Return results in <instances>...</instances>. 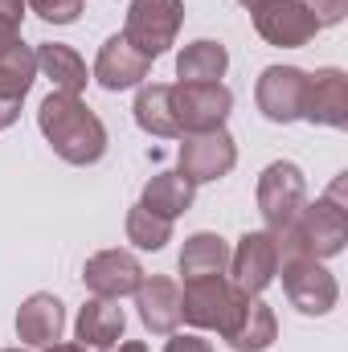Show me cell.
<instances>
[{"label": "cell", "instance_id": "cell-1", "mask_svg": "<svg viewBox=\"0 0 348 352\" xmlns=\"http://www.w3.org/2000/svg\"><path fill=\"white\" fill-rule=\"evenodd\" d=\"M37 127H41L45 144L66 164L87 168V164H98L107 156V127L83 102V94H66V90L45 94L37 107Z\"/></svg>", "mask_w": 348, "mask_h": 352}, {"label": "cell", "instance_id": "cell-2", "mask_svg": "<svg viewBox=\"0 0 348 352\" xmlns=\"http://www.w3.org/2000/svg\"><path fill=\"white\" fill-rule=\"evenodd\" d=\"M250 299H254V295H242L226 274L188 278L184 291H180V320L193 324L197 332H217V336H226V332L242 320V307H246Z\"/></svg>", "mask_w": 348, "mask_h": 352}, {"label": "cell", "instance_id": "cell-3", "mask_svg": "<svg viewBox=\"0 0 348 352\" xmlns=\"http://www.w3.org/2000/svg\"><path fill=\"white\" fill-rule=\"evenodd\" d=\"M184 25V0H131L127 4V21H123V37L144 54V58H160L176 45V33Z\"/></svg>", "mask_w": 348, "mask_h": 352}, {"label": "cell", "instance_id": "cell-4", "mask_svg": "<svg viewBox=\"0 0 348 352\" xmlns=\"http://www.w3.org/2000/svg\"><path fill=\"white\" fill-rule=\"evenodd\" d=\"M238 164V144L226 127H213V131H193V135H180V152H176V173L193 184H209V180H221V176L234 173Z\"/></svg>", "mask_w": 348, "mask_h": 352}, {"label": "cell", "instance_id": "cell-5", "mask_svg": "<svg viewBox=\"0 0 348 352\" xmlns=\"http://www.w3.org/2000/svg\"><path fill=\"white\" fill-rule=\"evenodd\" d=\"M307 205V176L291 160H274L259 176V213L266 230H283L299 217V209Z\"/></svg>", "mask_w": 348, "mask_h": 352}, {"label": "cell", "instance_id": "cell-6", "mask_svg": "<svg viewBox=\"0 0 348 352\" xmlns=\"http://www.w3.org/2000/svg\"><path fill=\"white\" fill-rule=\"evenodd\" d=\"M279 270H283V295L299 316H328L340 303V287L320 258H287L279 263Z\"/></svg>", "mask_w": 348, "mask_h": 352}, {"label": "cell", "instance_id": "cell-7", "mask_svg": "<svg viewBox=\"0 0 348 352\" xmlns=\"http://www.w3.org/2000/svg\"><path fill=\"white\" fill-rule=\"evenodd\" d=\"M291 230H295L303 254L307 258H320V263L324 258H336L348 246V213H345V205H336L328 197L307 201L299 209V217L291 221Z\"/></svg>", "mask_w": 348, "mask_h": 352}, {"label": "cell", "instance_id": "cell-8", "mask_svg": "<svg viewBox=\"0 0 348 352\" xmlns=\"http://www.w3.org/2000/svg\"><path fill=\"white\" fill-rule=\"evenodd\" d=\"M230 111H234V94L226 82H176L173 87V115L180 135L226 127Z\"/></svg>", "mask_w": 348, "mask_h": 352}, {"label": "cell", "instance_id": "cell-9", "mask_svg": "<svg viewBox=\"0 0 348 352\" xmlns=\"http://www.w3.org/2000/svg\"><path fill=\"white\" fill-rule=\"evenodd\" d=\"M303 94H307V70L299 66H266L254 82V102L270 123L303 119Z\"/></svg>", "mask_w": 348, "mask_h": 352}, {"label": "cell", "instance_id": "cell-10", "mask_svg": "<svg viewBox=\"0 0 348 352\" xmlns=\"http://www.w3.org/2000/svg\"><path fill=\"white\" fill-rule=\"evenodd\" d=\"M230 283L242 295H262L274 274H279V250H274V234L270 230H246L238 238V250H230Z\"/></svg>", "mask_w": 348, "mask_h": 352}, {"label": "cell", "instance_id": "cell-11", "mask_svg": "<svg viewBox=\"0 0 348 352\" xmlns=\"http://www.w3.org/2000/svg\"><path fill=\"white\" fill-rule=\"evenodd\" d=\"M254 29L266 45H279V50H299L320 33L316 16L299 0H270L254 8Z\"/></svg>", "mask_w": 348, "mask_h": 352}, {"label": "cell", "instance_id": "cell-12", "mask_svg": "<svg viewBox=\"0 0 348 352\" xmlns=\"http://www.w3.org/2000/svg\"><path fill=\"white\" fill-rule=\"evenodd\" d=\"M83 283H87L90 295H98V299H123V295L140 291L144 266H140V258L131 250H98L83 266Z\"/></svg>", "mask_w": 348, "mask_h": 352}, {"label": "cell", "instance_id": "cell-13", "mask_svg": "<svg viewBox=\"0 0 348 352\" xmlns=\"http://www.w3.org/2000/svg\"><path fill=\"white\" fill-rule=\"evenodd\" d=\"M152 74V58H144L123 33H115V37H107L102 41V50H98V58H94V82L102 90H111V94H119V90H131V87H144V78Z\"/></svg>", "mask_w": 348, "mask_h": 352}, {"label": "cell", "instance_id": "cell-14", "mask_svg": "<svg viewBox=\"0 0 348 352\" xmlns=\"http://www.w3.org/2000/svg\"><path fill=\"white\" fill-rule=\"evenodd\" d=\"M303 119L320 127H348V74L336 66H324L307 74L303 94Z\"/></svg>", "mask_w": 348, "mask_h": 352}, {"label": "cell", "instance_id": "cell-15", "mask_svg": "<svg viewBox=\"0 0 348 352\" xmlns=\"http://www.w3.org/2000/svg\"><path fill=\"white\" fill-rule=\"evenodd\" d=\"M62 332H66V307H62L58 295L37 291V295H29L21 303V311H17V336H21L25 349H50V344L62 340Z\"/></svg>", "mask_w": 348, "mask_h": 352}, {"label": "cell", "instance_id": "cell-16", "mask_svg": "<svg viewBox=\"0 0 348 352\" xmlns=\"http://www.w3.org/2000/svg\"><path fill=\"white\" fill-rule=\"evenodd\" d=\"M135 307H140V324L156 336H173L180 328V287L164 274H144L135 291Z\"/></svg>", "mask_w": 348, "mask_h": 352}, {"label": "cell", "instance_id": "cell-17", "mask_svg": "<svg viewBox=\"0 0 348 352\" xmlns=\"http://www.w3.org/2000/svg\"><path fill=\"white\" fill-rule=\"evenodd\" d=\"M123 328H127V316H123L119 299H98V295H90L87 303H83V311H78V320H74V340H78L83 349L107 352L111 344H119Z\"/></svg>", "mask_w": 348, "mask_h": 352}, {"label": "cell", "instance_id": "cell-18", "mask_svg": "<svg viewBox=\"0 0 348 352\" xmlns=\"http://www.w3.org/2000/svg\"><path fill=\"white\" fill-rule=\"evenodd\" d=\"M180 278H209V274H226L230 270V242L221 234H209V230H197L184 238L180 246Z\"/></svg>", "mask_w": 348, "mask_h": 352}, {"label": "cell", "instance_id": "cell-19", "mask_svg": "<svg viewBox=\"0 0 348 352\" xmlns=\"http://www.w3.org/2000/svg\"><path fill=\"white\" fill-rule=\"evenodd\" d=\"M230 70V50L221 41L197 37L176 54V78L180 82H221Z\"/></svg>", "mask_w": 348, "mask_h": 352}, {"label": "cell", "instance_id": "cell-20", "mask_svg": "<svg viewBox=\"0 0 348 352\" xmlns=\"http://www.w3.org/2000/svg\"><path fill=\"white\" fill-rule=\"evenodd\" d=\"M131 111H135L140 131L160 135V140H180V127L173 115V82H144Z\"/></svg>", "mask_w": 348, "mask_h": 352}, {"label": "cell", "instance_id": "cell-21", "mask_svg": "<svg viewBox=\"0 0 348 352\" xmlns=\"http://www.w3.org/2000/svg\"><path fill=\"white\" fill-rule=\"evenodd\" d=\"M221 340H226L234 352H266L274 340H279V320H274V311L254 295V299L242 307V320H238Z\"/></svg>", "mask_w": 348, "mask_h": 352}, {"label": "cell", "instance_id": "cell-22", "mask_svg": "<svg viewBox=\"0 0 348 352\" xmlns=\"http://www.w3.org/2000/svg\"><path fill=\"white\" fill-rule=\"evenodd\" d=\"M37 74H45L54 90H66V94H83L90 82L87 62L78 58V50L62 45V41H45L37 45Z\"/></svg>", "mask_w": 348, "mask_h": 352}, {"label": "cell", "instance_id": "cell-23", "mask_svg": "<svg viewBox=\"0 0 348 352\" xmlns=\"http://www.w3.org/2000/svg\"><path fill=\"white\" fill-rule=\"evenodd\" d=\"M193 192H197V184H193V180H184L180 173H156L148 184H144L140 205H144V209H152V213H156V217H164V221H176L180 213H188V209H193Z\"/></svg>", "mask_w": 348, "mask_h": 352}, {"label": "cell", "instance_id": "cell-24", "mask_svg": "<svg viewBox=\"0 0 348 352\" xmlns=\"http://www.w3.org/2000/svg\"><path fill=\"white\" fill-rule=\"evenodd\" d=\"M33 82H37V50L17 41L12 50L0 54V98L25 102V94L33 90Z\"/></svg>", "mask_w": 348, "mask_h": 352}, {"label": "cell", "instance_id": "cell-25", "mask_svg": "<svg viewBox=\"0 0 348 352\" xmlns=\"http://www.w3.org/2000/svg\"><path fill=\"white\" fill-rule=\"evenodd\" d=\"M127 242L135 246V250H164L168 242H173V221H164V217H156L152 209H144L140 201L127 209Z\"/></svg>", "mask_w": 348, "mask_h": 352}, {"label": "cell", "instance_id": "cell-26", "mask_svg": "<svg viewBox=\"0 0 348 352\" xmlns=\"http://www.w3.org/2000/svg\"><path fill=\"white\" fill-rule=\"evenodd\" d=\"M25 8L50 25H74L83 16V0H25Z\"/></svg>", "mask_w": 348, "mask_h": 352}, {"label": "cell", "instance_id": "cell-27", "mask_svg": "<svg viewBox=\"0 0 348 352\" xmlns=\"http://www.w3.org/2000/svg\"><path fill=\"white\" fill-rule=\"evenodd\" d=\"M312 16H316V25L320 29H328V25H340L348 16V0H299Z\"/></svg>", "mask_w": 348, "mask_h": 352}, {"label": "cell", "instance_id": "cell-28", "mask_svg": "<svg viewBox=\"0 0 348 352\" xmlns=\"http://www.w3.org/2000/svg\"><path fill=\"white\" fill-rule=\"evenodd\" d=\"M164 352H213V344L205 340V336H197V332H173L168 336V344H164Z\"/></svg>", "mask_w": 348, "mask_h": 352}, {"label": "cell", "instance_id": "cell-29", "mask_svg": "<svg viewBox=\"0 0 348 352\" xmlns=\"http://www.w3.org/2000/svg\"><path fill=\"white\" fill-rule=\"evenodd\" d=\"M21 21H25V0H0V25L21 29Z\"/></svg>", "mask_w": 348, "mask_h": 352}, {"label": "cell", "instance_id": "cell-30", "mask_svg": "<svg viewBox=\"0 0 348 352\" xmlns=\"http://www.w3.org/2000/svg\"><path fill=\"white\" fill-rule=\"evenodd\" d=\"M21 119V102H8V98H0V131L4 127H12Z\"/></svg>", "mask_w": 348, "mask_h": 352}, {"label": "cell", "instance_id": "cell-31", "mask_svg": "<svg viewBox=\"0 0 348 352\" xmlns=\"http://www.w3.org/2000/svg\"><path fill=\"white\" fill-rule=\"evenodd\" d=\"M17 41H21V29H8V25H0V54H4V50H12Z\"/></svg>", "mask_w": 348, "mask_h": 352}, {"label": "cell", "instance_id": "cell-32", "mask_svg": "<svg viewBox=\"0 0 348 352\" xmlns=\"http://www.w3.org/2000/svg\"><path fill=\"white\" fill-rule=\"evenodd\" d=\"M41 352H94V349H83L78 340H58V344H50V349H41Z\"/></svg>", "mask_w": 348, "mask_h": 352}, {"label": "cell", "instance_id": "cell-33", "mask_svg": "<svg viewBox=\"0 0 348 352\" xmlns=\"http://www.w3.org/2000/svg\"><path fill=\"white\" fill-rule=\"evenodd\" d=\"M119 352H148L144 340H127V344H119Z\"/></svg>", "mask_w": 348, "mask_h": 352}, {"label": "cell", "instance_id": "cell-34", "mask_svg": "<svg viewBox=\"0 0 348 352\" xmlns=\"http://www.w3.org/2000/svg\"><path fill=\"white\" fill-rule=\"evenodd\" d=\"M238 4H242V8H250V12H254V8H262V4H270V0H238Z\"/></svg>", "mask_w": 348, "mask_h": 352}, {"label": "cell", "instance_id": "cell-35", "mask_svg": "<svg viewBox=\"0 0 348 352\" xmlns=\"http://www.w3.org/2000/svg\"><path fill=\"white\" fill-rule=\"evenodd\" d=\"M0 352H29V349H0Z\"/></svg>", "mask_w": 348, "mask_h": 352}]
</instances>
